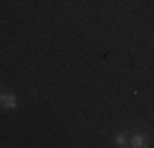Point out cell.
Listing matches in <instances>:
<instances>
[{"mask_svg":"<svg viewBox=\"0 0 154 148\" xmlns=\"http://www.w3.org/2000/svg\"><path fill=\"white\" fill-rule=\"evenodd\" d=\"M0 109H5V111H15V109H17V96L10 94V91L0 94Z\"/></svg>","mask_w":154,"mask_h":148,"instance_id":"cell-1","label":"cell"},{"mask_svg":"<svg viewBox=\"0 0 154 148\" xmlns=\"http://www.w3.org/2000/svg\"><path fill=\"white\" fill-rule=\"evenodd\" d=\"M129 146H132V148H147V146H149V143H147V136L139 133V131H134V133L129 136Z\"/></svg>","mask_w":154,"mask_h":148,"instance_id":"cell-2","label":"cell"},{"mask_svg":"<svg viewBox=\"0 0 154 148\" xmlns=\"http://www.w3.org/2000/svg\"><path fill=\"white\" fill-rule=\"evenodd\" d=\"M114 146H117V148L129 146V136L127 133H114Z\"/></svg>","mask_w":154,"mask_h":148,"instance_id":"cell-3","label":"cell"}]
</instances>
